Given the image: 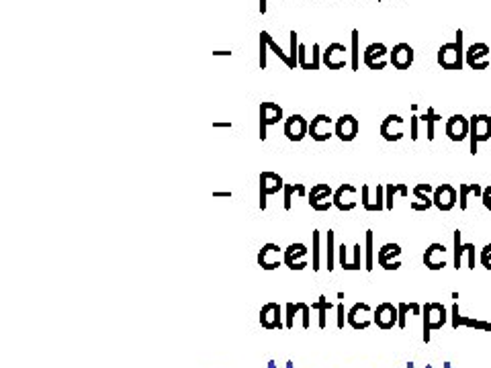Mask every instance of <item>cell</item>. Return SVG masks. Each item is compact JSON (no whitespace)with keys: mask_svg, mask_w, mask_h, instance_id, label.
<instances>
[{"mask_svg":"<svg viewBox=\"0 0 491 368\" xmlns=\"http://www.w3.org/2000/svg\"><path fill=\"white\" fill-rule=\"evenodd\" d=\"M420 121H424V125H426L428 141H434V125L442 121V117L434 111V107H428V109L424 111V115L420 117Z\"/></svg>","mask_w":491,"mask_h":368,"instance_id":"36","label":"cell"},{"mask_svg":"<svg viewBox=\"0 0 491 368\" xmlns=\"http://www.w3.org/2000/svg\"><path fill=\"white\" fill-rule=\"evenodd\" d=\"M374 234L368 230L367 236H365V270L367 272H372L374 268Z\"/></svg>","mask_w":491,"mask_h":368,"instance_id":"37","label":"cell"},{"mask_svg":"<svg viewBox=\"0 0 491 368\" xmlns=\"http://www.w3.org/2000/svg\"><path fill=\"white\" fill-rule=\"evenodd\" d=\"M491 47L488 43H473L465 51V64L471 70H488L491 64Z\"/></svg>","mask_w":491,"mask_h":368,"instance_id":"12","label":"cell"},{"mask_svg":"<svg viewBox=\"0 0 491 368\" xmlns=\"http://www.w3.org/2000/svg\"><path fill=\"white\" fill-rule=\"evenodd\" d=\"M307 203L313 211H330L334 207V188L330 184H313L307 193Z\"/></svg>","mask_w":491,"mask_h":368,"instance_id":"3","label":"cell"},{"mask_svg":"<svg viewBox=\"0 0 491 368\" xmlns=\"http://www.w3.org/2000/svg\"><path fill=\"white\" fill-rule=\"evenodd\" d=\"M213 127H232V123H213Z\"/></svg>","mask_w":491,"mask_h":368,"instance_id":"51","label":"cell"},{"mask_svg":"<svg viewBox=\"0 0 491 368\" xmlns=\"http://www.w3.org/2000/svg\"><path fill=\"white\" fill-rule=\"evenodd\" d=\"M459 207L461 211L469 209V201L471 197H481L483 195V186L481 184H459Z\"/></svg>","mask_w":491,"mask_h":368,"instance_id":"32","label":"cell"},{"mask_svg":"<svg viewBox=\"0 0 491 368\" xmlns=\"http://www.w3.org/2000/svg\"><path fill=\"white\" fill-rule=\"evenodd\" d=\"M307 256H309V249L307 245L301 244V242H295V244H289L285 247V254H283V262L289 270H305L307 268Z\"/></svg>","mask_w":491,"mask_h":368,"instance_id":"11","label":"cell"},{"mask_svg":"<svg viewBox=\"0 0 491 368\" xmlns=\"http://www.w3.org/2000/svg\"><path fill=\"white\" fill-rule=\"evenodd\" d=\"M432 201H434V207L442 213H448L457 207L459 203V191L453 186V184H440L434 188V195H432Z\"/></svg>","mask_w":491,"mask_h":368,"instance_id":"13","label":"cell"},{"mask_svg":"<svg viewBox=\"0 0 491 368\" xmlns=\"http://www.w3.org/2000/svg\"><path fill=\"white\" fill-rule=\"evenodd\" d=\"M397 195L409 197L407 184H385V209L387 211H393V201H395Z\"/></svg>","mask_w":491,"mask_h":368,"instance_id":"34","label":"cell"},{"mask_svg":"<svg viewBox=\"0 0 491 368\" xmlns=\"http://www.w3.org/2000/svg\"><path fill=\"white\" fill-rule=\"evenodd\" d=\"M426 368H432V367H430V365H428V367H426Z\"/></svg>","mask_w":491,"mask_h":368,"instance_id":"54","label":"cell"},{"mask_svg":"<svg viewBox=\"0 0 491 368\" xmlns=\"http://www.w3.org/2000/svg\"><path fill=\"white\" fill-rule=\"evenodd\" d=\"M448 315H446V307L442 303H436V301H430L422 307V326H424V334H422V340L428 344L430 338H432V332L436 330H442L444 323H446Z\"/></svg>","mask_w":491,"mask_h":368,"instance_id":"2","label":"cell"},{"mask_svg":"<svg viewBox=\"0 0 491 368\" xmlns=\"http://www.w3.org/2000/svg\"><path fill=\"white\" fill-rule=\"evenodd\" d=\"M332 135H336V121L326 115V113H320L315 115L311 121H309V137L318 143H324L328 141Z\"/></svg>","mask_w":491,"mask_h":368,"instance_id":"8","label":"cell"},{"mask_svg":"<svg viewBox=\"0 0 491 368\" xmlns=\"http://www.w3.org/2000/svg\"><path fill=\"white\" fill-rule=\"evenodd\" d=\"M376 264L383 270H399L401 268V245L383 244L376 252Z\"/></svg>","mask_w":491,"mask_h":368,"instance_id":"20","label":"cell"},{"mask_svg":"<svg viewBox=\"0 0 491 368\" xmlns=\"http://www.w3.org/2000/svg\"><path fill=\"white\" fill-rule=\"evenodd\" d=\"M422 260H424V266L428 270L438 272V270H442L446 266V247H444V244L434 242V244H430L426 247Z\"/></svg>","mask_w":491,"mask_h":368,"instance_id":"25","label":"cell"},{"mask_svg":"<svg viewBox=\"0 0 491 368\" xmlns=\"http://www.w3.org/2000/svg\"><path fill=\"white\" fill-rule=\"evenodd\" d=\"M359 2H363V0H359Z\"/></svg>","mask_w":491,"mask_h":368,"instance_id":"56","label":"cell"},{"mask_svg":"<svg viewBox=\"0 0 491 368\" xmlns=\"http://www.w3.org/2000/svg\"><path fill=\"white\" fill-rule=\"evenodd\" d=\"M338 260H340V266L344 270H361L363 268V245H361V242L355 244L352 254H350L348 245L340 244V247H338Z\"/></svg>","mask_w":491,"mask_h":368,"instance_id":"24","label":"cell"},{"mask_svg":"<svg viewBox=\"0 0 491 368\" xmlns=\"http://www.w3.org/2000/svg\"><path fill=\"white\" fill-rule=\"evenodd\" d=\"M334 238H336V236H334V232L330 230V232H328V238H326V247H328V249H326L328 272H332V270H334V262H336V258H334V252H336V249H334Z\"/></svg>","mask_w":491,"mask_h":368,"instance_id":"40","label":"cell"},{"mask_svg":"<svg viewBox=\"0 0 491 368\" xmlns=\"http://www.w3.org/2000/svg\"><path fill=\"white\" fill-rule=\"evenodd\" d=\"M266 49H268V45H266V41L260 37V60H258V66H260V70H264L266 68Z\"/></svg>","mask_w":491,"mask_h":368,"instance_id":"43","label":"cell"},{"mask_svg":"<svg viewBox=\"0 0 491 368\" xmlns=\"http://www.w3.org/2000/svg\"><path fill=\"white\" fill-rule=\"evenodd\" d=\"M213 197H217V199H219V197H226V199H230V197H232V193H213Z\"/></svg>","mask_w":491,"mask_h":368,"instance_id":"49","label":"cell"},{"mask_svg":"<svg viewBox=\"0 0 491 368\" xmlns=\"http://www.w3.org/2000/svg\"><path fill=\"white\" fill-rule=\"evenodd\" d=\"M260 326L264 330H285V313L278 303H266L260 309Z\"/></svg>","mask_w":491,"mask_h":368,"instance_id":"17","label":"cell"},{"mask_svg":"<svg viewBox=\"0 0 491 368\" xmlns=\"http://www.w3.org/2000/svg\"><path fill=\"white\" fill-rule=\"evenodd\" d=\"M479 262H481L483 268L491 270V244H488L483 249H481V254H479Z\"/></svg>","mask_w":491,"mask_h":368,"instance_id":"42","label":"cell"},{"mask_svg":"<svg viewBox=\"0 0 491 368\" xmlns=\"http://www.w3.org/2000/svg\"><path fill=\"white\" fill-rule=\"evenodd\" d=\"M363 62L368 70H385L387 62H389V49L385 43H370L363 51Z\"/></svg>","mask_w":491,"mask_h":368,"instance_id":"15","label":"cell"},{"mask_svg":"<svg viewBox=\"0 0 491 368\" xmlns=\"http://www.w3.org/2000/svg\"><path fill=\"white\" fill-rule=\"evenodd\" d=\"M361 203L368 213H379L385 209V186L383 184H363Z\"/></svg>","mask_w":491,"mask_h":368,"instance_id":"5","label":"cell"},{"mask_svg":"<svg viewBox=\"0 0 491 368\" xmlns=\"http://www.w3.org/2000/svg\"><path fill=\"white\" fill-rule=\"evenodd\" d=\"M311 268L313 272H320L322 268V232L311 234Z\"/></svg>","mask_w":491,"mask_h":368,"instance_id":"35","label":"cell"},{"mask_svg":"<svg viewBox=\"0 0 491 368\" xmlns=\"http://www.w3.org/2000/svg\"><path fill=\"white\" fill-rule=\"evenodd\" d=\"M359 41H361V31L359 29H352V53H350V66L355 72L361 70V47H359Z\"/></svg>","mask_w":491,"mask_h":368,"instance_id":"38","label":"cell"},{"mask_svg":"<svg viewBox=\"0 0 491 368\" xmlns=\"http://www.w3.org/2000/svg\"><path fill=\"white\" fill-rule=\"evenodd\" d=\"M258 182H260V203H258V207L264 211V209H266V197L280 193V191L285 188V180H283L280 174L266 170V172L260 174Z\"/></svg>","mask_w":491,"mask_h":368,"instance_id":"9","label":"cell"},{"mask_svg":"<svg viewBox=\"0 0 491 368\" xmlns=\"http://www.w3.org/2000/svg\"><path fill=\"white\" fill-rule=\"evenodd\" d=\"M289 58H291V66L295 70L299 66V35H297V31L289 33Z\"/></svg>","mask_w":491,"mask_h":368,"instance_id":"39","label":"cell"},{"mask_svg":"<svg viewBox=\"0 0 491 368\" xmlns=\"http://www.w3.org/2000/svg\"><path fill=\"white\" fill-rule=\"evenodd\" d=\"M481 201H483V207H486L488 211H491V184H488V186L483 188Z\"/></svg>","mask_w":491,"mask_h":368,"instance_id":"46","label":"cell"},{"mask_svg":"<svg viewBox=\"0 0 491 368\" xmlns=\"http://www.w3.org/2000/svg\"><path fill=\"white\" fill-rule=\"evenodd\" d=\"M414 305H416V303H399V305H397V311H399V321H397V326H399L401 330H405V326H407V315H409V311H414Z\"/></svg>","mask_w":491,"mask_h":368,"instance_id":"41","label":"cell"},{"mask_svg":"<svg viewBox=\"0 0 491 368\" xmlns=\"http://www.w3.org/2000/svg\"><path fill=\"white\" fill-rule=\"evenodd\" d=\"M258 115H260V135L258 137L264 141L268 137L266 129L283 121V107L276 105V103H262L260 109H258Z\"/></svg>","mask_w":491,"mask_h":368,"instance_id":"18","label":"cell"},{"mask_svg":"<svg viewBox=\"0 0 491 368\" xmlns=\"http://www.w3.org/2000/svg\"><path fill=\"white\" fill-rule=\"evenodd\" d=\"M418 121H420L418 115H414L409 119V137H411V141H418Z\"/></svg>","mask_w":491,"mask_h":368,"instance_id":"44","label":"cell"},{"mask_svg":"<svg viewBox=\"0 0 491 368\" xmlns=\"http://www.w3.org/2000/svg\"><path fill=\"white\" fill-rule=\"evenodd\" d=\"M311 309L318 311V326L320 330H326L328 328V313L334 309V305L330 303V299L326 295H320L315 303H311Z\"/></svg>","mask_w":491,"mask_h":368,"instance_id":"33","label":"cell"},{"mask_svg":"<svg viewBox=\"0 0 491 368\" xmlns=\"http://www.w3.org/2000/svg\"><path fill=\"white\" fill-rule=\"evenodd\" d=\"M322 64V47L320 43H313V53H307V47L299 43V68L303 70H318Z\"/></svg>","mask_w":491,"mask_h":368,"instance_id":"30","label":"cell"},{"mask_svg":"<svg viewBox=\"0 0 491 368\" xmlns=\"http://www.w3.org/2000/svg\"><path fill=\"white\" fill-rule=\"evenodd\" d=\"M336 311H338V321H336V326H338V330H342V328H344V321H346L344 303H338V305H336Z\"/></svg>","mask_w":491,"mask_h":368,"instance_id":"45","label":"cell"},{"mask_svg":"<svg viewBox=\"0 0 491 368\" xmlns=\"http://www.w3.org/2000/svg\"><path fill=\"white\" fill-rule=\"evenodd\" d=\"M379 2H383V0H379Z\"/></svg>","mask_w":491,"mask_h":368,"instance_id":"55","label":"cell"},{"mask_svg":"<svg viewBox=\"0 0 491 368\" xmlns=\"http://www.w3.org/2000/svg\"><path fill=\"white\" fill-rule=\"evenodd\" d=\"M283 254H285V249L280 247L278 244H272V242H268V244H264L260 247V252H258V266L262 268V270H276L280 264H285L283 262Z\"/></svg>","mask_w":491,"mask_h":368,"instance_id":"14","label":"cell"},{"mask_svg":"<svg viewBox=\"0 0 491 368\" xmlns=\"http://www.w3.org/2000/svg\"><path fill=\"white\" fill-rule=\"evenodd\" d=\"M334 2H338V0H334Z\"/></svg>","mask_w":491,"mask_h":368,"instance_id":"57","label":"cell"},{"mask_svg":"<svg viewBox=\"0 0 491 368\" xmlns=\"http://www.w3.org/2000/svg\"><path fill=\"white\" fill-rule=\"evenodd\" d=\"M461 323H463V319H461V315H459V303H455V305H453V328L457 330Z\"/></svg>","mask_w":491,"mask_h":368,"instance_id":"47","label":"cell"},{"mask_svg":"<svg viewBox=\"0 0 491 368\" xmlns=\"http://www.w3.org/2000/svg\"><path fill=\"white\" fill-rule=\"evenodd\" d=\"M309 135V121L303 115H291L289 119H285V137L293 143L303 141Z\"/></svg>","mask_w":491,"mask_h":368,"instance_id":"22","label":"cell"},{"mask_svg":"<svg viewBox=\"0 0 491 368\" xmlns=\"http://www.w3.org/2000/svg\"><path fill=\"white\" fill-rule=\"evenodd\" d=\"M469 139H471V154H477V145L491 139V117L490 115H473L469 119Z\"/></svg>","mask_w":491,"mask_h":368,"instance_id":"4","label":"cell"},{"mask_svg":"<svg viewBox=\"0 0 491 368\" xmlns=\"http://www.w3.org/2000/svg\"><path fill=\"white\" fill-rule=\"evenodd\" d=\"M469 129H471L469 119L463 117L461 113H459V115H453V117L446 121V127H444V131H446V135H448L451 141H463V139H467V137H469Z\"/></svg>","mask_w":491,"mask_h":368,"instance_id":"28","label":"cell"},{"mask_svg":"<svg viewBox=\"0 0 491 368\" xmlns=\"http://www.w3.org/2000/svg\"><path fill=\"white\" fill-rule=\"evenodd\" d=\"M461 236H463V234H461L459 230L453 234V244H455V249H453V264H455V268L459 270V268L463 266V258L467 256L469 268L475 270V244H463Z\"/></svg>","mask_w":491,"mask_h":368,"instance_id":"19","label":"cell"},{"mask_svg":"<svg viewBox=\"0 0 491 368\" xmlns=\"http://www.w3.org/2000/svg\"><path fill=\"white\" fill-rule=\"evenodd\" d=\"M307 188L305 184H285L283 188V207L285 211H291L293 209V201L299 199V197H307Z\"/></svg>","mask_w":491,"mask_h":368,"instance_id":"31","label":"cell"},{"mask_svg":"<svg viewBox=\"0 0 491 368\" xmlns=\"http://www.w3.org/2000/svg\"><path fill=\"white\" fill-rule=\"evenodd\" d=\"M266 368H276V363H274V360H270V363H268V367H266Z\"/></svg>","mask_w":491,"mask_h":368,"instance_id":"53","label":"cell"},{"mask_svg":"<svg viewBox=\"0 0 491 368\" xmlns=\"http://www.w3.org/2000/svg\"><path fill=\"white\" fill-rule=\"evenodd\" d=\"M414 47L409 43H397L391 51H389V64L395 70H409V66L414 64Z\"/></svg>","mask_w":491,"mask_h":368,"instance_id":"23","label":"cell"},{"mask_svg":"<svg viewBox=\"0 0 491 368\" xmlns=\"http://www.w3.org/2000/svg\"><path fill=\"white\" fill-rule=\"evenodd\" d=\"M285 368H295V365H293V360H287V365H285Z\"/></svg>","mask_w":491,"mask_h":368,"instance_id":"52","label":"cell"},{"mask_svg":"<svg viewBox=\"0 0 491 368\" xmlns=\"http://www.w3.org/2000/svg\"><path fill=\"white\" fill-rule=\"evenodd\" d=\"M346 323L352 330L363 332V330H367L370 323H374V311L370 309V305H367V303H355L346 311Z\"/></svg>","mask_w":491,"mask_h":368,"instance_id":"6","label":"cell"},{"mask_svg":"<svg viewBox=\"0 0 491 368\" xmlns=\"http://www.w3.org/2000/svg\"><path fill=\"white\" fill-rule=\"evenodd\" d=\"M414 199L409 203V209L411 211H428L430 207H434V201H432V195H434V186L432 184H416L414 191H411Z\"/></svg>","mask_w":491,"mask_h":368,"instance_id":"27","label":"cell"},{"mask_svg":"<svg viewBox=\"0 0 491 368\" xmlns=\"http://www.w3.org/2000/svg\"><path fill=\"white\" fill-rule=\"evenodd\" d=\"M266 2H270V0H260V6H258V10H260L262 14L266 12Z\"/></svg>","mask_w":491,"mask_h":368,"instance_id":"48","label":"cell"},{"mask_svg":"<svg viewBox=\"0 0 491 368\" xmlns=\"http://www.w3.org/2000/svg\"><path fill=\"white\" fill-rule=\"evenodd\" d=\"M301 317V328H311V307L307 303H287L285 305V330L295 328V319Z\"/></svg>","mask_w":491,"mask_h":368,"instance_id":"10","label":"cell"},{"mask_svg":"<svg viewBox=\"0 0 491 368\" xmlns=\"http://www.w3.org/2000/svg\"><path fill=\"white\" fill-rule=\"evenodd\" d=\"M322 62L328 70H342L348 66L350 62V56H348V49L346 45L342 43H330L324 51H322Z\"/></svg>","mask_w":491,"mask_h":368,"instance_id":"7","label":"cell"},{"mask_svg":"<svg viewBox=\"0 0 491 368\" xmlns=\"http://www.w3.org/2000/svg\"><path fill=\"white\" fill-rule=\"evenodd\" d=\"M381 137L385 141H399L403 137V119L399 115H387L381 123Z\"/></svg>","mask_w":491,"mask_h":368,"instance_id":"29","label":"cell"},{"mask_svg":"<svg viewBox=\"0 0 491 368\" xmlns=\"http://www.w3.org/2000/svg\"><path fill=\"white\" fill-rule=\"evenodd\" d=\"M359 131H361V123L359 119L355 117V115H342V117H338L336 119V137L340 139V141H344V143H348V141H355L357 139V135H359Z\"/></svg>","mask_w":491,"mask_h":368,"instance_id":"26","label":"cell"},{"mask_svg":"<svg viewBox=\"0 0 491 368\" xmlns=\"http://www.w3.org/2000/svg\"><path fill=\"white\" fill-rule=\"evenodd\" d=\"M213 56H232V51H213Z\"/></svg>","mask_w":491,"mask_h":368,"instance_id":"50","label":"cell"},{"mask_svg":"<svg viewBox=\"0 0 491 368\" xmlns=\"http://www.w3.org/2000/svg\"><path fill=\"white\" fill-rule=\"evenodd\" d=\"M436 62L442 70H463L465 66V49H463V31H457V41L444 43L438 49Z\"/></svg>","mask_w":491,"mask_h":368,"instance_id":"1","label":"cell"},{"mask_svg":"<svg viewBox=\"0 0 491 368\" xmlns=\"http://www.w3.org/2000/svg\"><path fill=\"white\" fill-rule=\"evenodd\" d=\"M399 321V311H397V305L393 303H381L376 309H374V326L383 332H389L397 326Z\"/></svg>","mask_w":491,"mask_h":368,"instance_id":"21","label":"cell"},{"mask_svg":"<svg viewBox=\"0 0 491 368\" xmlns=\"http://www.w3.org/2000/svg\"><path fill=\"white\" fill-rule=\"evenodd\" d=\"M359 205V188L352 184H340L334 191V207L342 213H348L352 209H357Z\"/></svg>","mask_w":491,"mask_h":368,"instance_id":"16","label":"cell"}]
</instances>
